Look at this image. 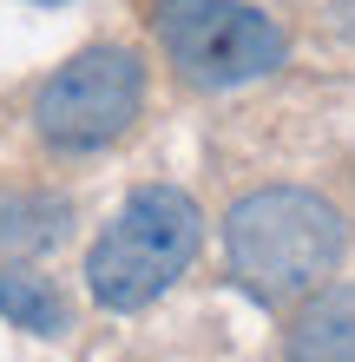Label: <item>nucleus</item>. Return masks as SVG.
Returning <instances> with one entry per match:
<instances>
[{"mask_svg":"<svg viewBox=\"0 0 355 362\" xmlns=\"http://www.w3.org/2000/svg\"><path fill=\"white\" fill-rule=\"evenodd\" d=\"M283 362H355V284H336L296 310Z\"/></svg>","mask_w":355,"mask_h":362,"instance_id":"obj_5","label":"nucleus"},{"mask_svg":"<svg viewBox=\"0 0 355 362\" xmlns=\"http://www.w3.org/2000/svg\"><path fill=\"white\" fill-rule=\"evenodd\" d=\"M336 27H342V33H355V0H336Z\"/></svg>","mask_w":355,"mask_h":362,"instance_id":"obj_8","label":"nucleus"},{"mask_svg":"<svg viewBox=\"0 0 355 362\" xmlns=\"http://www.w3.org/2000/svg\"><path fill=\"white\" fill-rule=\"evenodd\" d=\"M73 204L66 198H0V250L7 257H47L53 244H66Z\"/></svg>","mask_w":355,"mask_h":362,"instance_id":"obj_6","label":"nucleus"},{"mask_svg":"<svg viewBox=\"0 0 355 362\" xmlns=\"http://www.w3.org/2000/svg\"><path fill=\"white\" fill-rule=\"evenodd\" d=\"M47 7H59V0H47Z\"/></svg>","mask_w":355,"mask_h":362,"instance_id":"obj_9","label":"nucleus"},{"mask_svg":"<svg viewBox=\"0 0 355 362\" xmlns=\"http://www.w3.org/2000/svg\"><path fill=\"white\" fill-rule=\"evenodd\" d=\"M145 112V66L125 47H86L33 99V125L53 152H106Z\"/></svg>","mask_w":355,"mask_h":362,"instance_id":"obj_4","label":"nucleus"},{"mask_svg":"<svg viewBox=\"0 0 355 362\" xmlns=\"http://www.w3.org/2000/svg\"><path fill=\"white\" fill-rule=\"evenodd\" d=\"M198 244H204L198 204L172 185H145L99 230V244L86 257V284L106 310H145L198 264Z\"/></svg>","mask_w":355,"mask_h":362,"instance_id":"obj_2","label":"nucleus"},{"mask_svg":"<svg viewBox=\"0 0 355 362\" xmlns=\"http://www.w3.org/2000/svg\"><path fill=\"white\" fill-rule=\"evenodd\" d=\"M0 316H7L13 329H33V336H59V329H66V296H59V290L47 284V276L0 264Z\"/></svg>","mask_w":355,"mask_h":362,"instance_id":"obj_7","label":"nucleus"},{"mask_svg":"<svg viewBox=\"0 0 355 362\" xmlns=\"http://www.w3.org/2000/svg\"><path fill=\"white\" fill-rule=\"evenodd\" d=\"M349 250L342 211L296 185H270L231 204L224 218V257H231V284L250 303L277 310L296 303L303 290H316Z\"/></svg>","mask_w":355,"mask_h":362,"instance_id":"obj_1","label":"nucleus"},{"mask_svg":"<svg viewBox=\"0 0 355 362\" xmlns=\"http://www.w3.org/2000/svg\"><path fill=\"white\" fill-rule=\"evenodd\" d=\"M152 27L178 79H191L204 93L250 86V79H270L283 66V27L243 0H158Z\"/></svg>","mask_w":355,"mask_h":362,"instance_id":"obj_3","label":"nucleus"}]
</instances>
